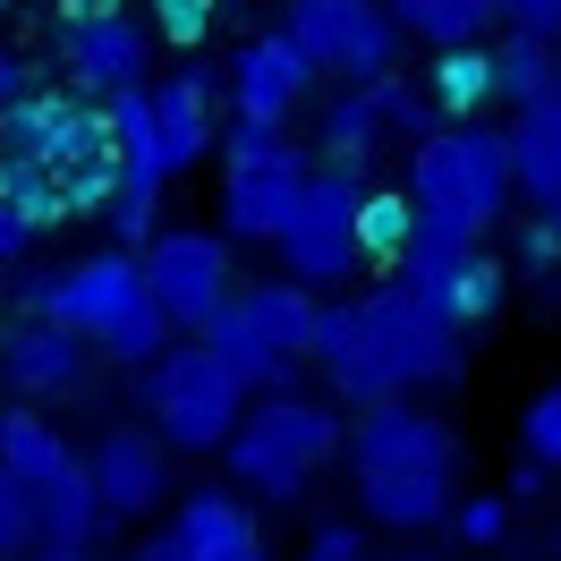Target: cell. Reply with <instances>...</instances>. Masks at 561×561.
<instances>
[{
    "label": "cell",
    "instance_id": "cell-1",
    "mask_svg": "<svg viewBox=\"0 0 561 561\" xmlns=\"http://www.w3.org/2000/svg\"><path fill=\"white\" fill-rule=\"evenodd\" d=\"M323 383L375 409V400H409V391H451L468 375V323H443L417 307L409 280L366 289L350 307H323V341H316Z\"/></svg>",
    "mask_w": 561,
    "mask_h": 561
},
{
    "label": "cell",
    "instance_id": "cell-2",
    "mask_svg": "<svg viewBox=\"0 0 561 561\" xmlns=\"http://www.w3.org/2000/svg\"><path fill=\"white\" fill-rule=\"evenodd\" d=\"M350 485H357V511L375 527H400V536L451 519L459 434L434 409L375 400V409H357V434H350Z\"/></svg>",
    "mask_w": 561,
    "mask_h": 561
},
{
    "label": "cell",
    "instance_id": "cell-3",
    "mask_svg": "<svg viewBox=\"0 0 561 561\" xmlns=\"http://www.w3.org/2000/svg\"><path fill=\"white\" fill-rule=\"evenodd\" d=\"M103 485L94 459H77L60 434L26 409L0 417V553H60V545H94L103 527Z\"/></svg>",
    "mask_w": 561,
    "mask_h": 561
},
{
    "label": "cell",
    "instance_id": "cell-4",
    "mask_svg": "<svg viewBox=\"0 0 561 561\" xmlns=\"http://www.w3.org/2000/svg\"><path fill=\"white\" fill-rule=\"evenodd\" d=\"M18 289L35 298L43 316L77 323V332L103 357H119V366H153V357L171 350L179 316L162 307V289H153V273H145L137 255H85L69 273H26Z\"/></svg>",
    "mask_w": 561,
    "mask_h": 561
},
{
    "label": "cell",
    "instance_id": "cell-5",
    "mask_svg": "<svg viewBox=\"0 0 561 561\" xmlns=\"http://www.w3.org/2000/svg\"><path fill=\"white\" fill-rule=\"evenodd\" d=\"M409 187H417L425 221L485 239L493 221H502V205L519 196L511 128H434V137H417V153H409Z\"/></svg>",
    "mask_w": 561,
    "mask_h": 561
},
{
    "label": "cell",
    "instance_id": "cell-6",
    "mask_svg": "<svg viewBox=\"0 0 561 561\" xmlns=\"http://www.w3.org/2000/svg\"><path fill=\"white\" fill-rule=\"evenodd\" d=\"M332 451H341V417L323 400H298V391H273L264 409H247L239 434L221 443L230 477L247 493H264V502H298Z\"/></svg>",
    "mask_w": 561,
    "mask_h": 561
},
{
    "label": "cell",
    "instance_id": "cell-7",
    "mask_svg": "<svg viewBox=\"0 0 561 561\" xmlns=\"http://www.w3.org/2000/svg\"><path fill=\"white\" fill-rule=\"evenodd\" d=\"M145 409L171 434V451H221L247 417V375H230V357L196 332L187 350H162L145 366Z\"/></svg>",
    "mask_w": 561,
    "mask_h": 561
},
{
    "label": "cell",
    "instance_id": "cell-8",
    "mask_svg": "<svg viewBox=\"0 0 561 561\" xmlns=\"http://www.w3.org/2000/svg\"><path fill=\"white\" fill-rule=\"evenodd\" d=\"M307 153L289 145V128L273 119H239L230 145H221V221L230 239H280V221L307 196Z\"/></svg>",
    "mask_w": 561,
    "mask_h": 561
},
{
    "label": "cell",
    "instance_id": "cell-9",
    "mask_svg": "<svg viewBox=\"0 0 561 561\" xmlns=\"http://www.w3.org/2000/svg\"><path fill=\"white\" fill-rule=\"evenodd\" d=\"M357 213H366V171H341V162H323L316 179H307V196H298V213L280 221V264L298 280H350L357 264H366V247H357Z\"/></svg>",
    "mask_w": 561,
    "mask_h": 561
},
{
    "label": "cell",
    "instance_id": "cell-10",
    "mask_svg": "<svg viewBox=\"0 0 561 561\" xmlns=\"http://www.w3.org/2000/svg\"><path fill=\"white\" fill-rule=\"evenodd\" d=\"M289 35L332 77H383L409 26L391 18V0H289Z\"/></svg>",
    "mask_w": 561,
    "mask_h": 561
},
{
    "label": "cell",
    "instance_id": "cell-11",
    "mask_svg": "<svg viewBox=\"0 0 561 561\" xmlns=\"http://www.w3.org/2000/svg\"><path fill=\"white\" fill-rule=\"evenodd\" d=\"M111 111V137H119V196H111V230L119 239H153V205H162V187H171L179 153L162 137V119H153V94L128 85V94H103Z\"/></svg>",
    "mask_w": 561,
    "mask_h": 561
},
{
    "label": "cell",
    "instance_id": "cell-12",
    "mask_svg": "<svg viewBox=\"0 0 561 561\" xmlns=\"http://www.w3.org/2000/svg\"><path fill=\"white\" fill-rule=\"evenodd\" d=\"M145 273H153L162 307H171L187 332H205V323L239 298V280H230V239H213V230H162L153 255H145Z\"/></svg>",
    "mask_w": 561,
    "mask_h": 561
},
{
    "label": "cell",
    "instance_id": "cell-13",
    "mask_svg": "<svg viewBox=\"0 0 561 561\" xmlns=\"http://www.w3.org/2000/svg\"><path fill=\"white\" fill-rule=\"evenodd\" d=\"M60 69L85 85V94H128L145 85V60H153V35H145L128 9H94V18H77L60 9Z\"/></svg>",
    "mask_w": 561,
    "mask_h": 561
},
{
    "label": "cell",
    "instance_id": "cell-14",
    "mask_svg": "<svg viewBox=\"0 0 561 561\" xmlns=\"http://www.w3.org/2000/svg\"><path fill=\"white\" fill-rule=\"evenodd\" d=\"M111 111L77 103V94H51V85H35L26 103H9V153H43V162H60V171H77V162H94V153H111Z\"/></svg>",
    "mask_w": 561,
    "mask_h": 561
},
{
    "label": "cell",
    "instance_id": "cell-15",
    "mask_svg": "<svg viewBox=\"0 0 561 561\" xmlns=\"http://www.w3.org/2000/svg\"><path fill=\"white\" fill-rule=\"evenodd\" d=\"M94 485H103V511L111 519H145L162 493H171V434L153 425H103L94 434Z\"/></svg>",
    "mask_w": 561,
    "mask_h": 561
},
{
    "label": "cell",
    "instance_id": "cell-16",
    "mask_svg": "<svg viewBox=\"0 0 561 561\" xmlns=\"http://www.w3.org/2000/svg\"><path fill=\"white\" fill-rule=\"evenodd\" d=\"M316 60H307V43L289 35H255L230 60V103H239V119H273V128H289V111L307 103V85H316Z\"/></svg>",
    "mask_w": 561,
    "mask_h": 561
},
{
    "label": "cell",
    "instance_id": "cell-17",
    "mask_svg": "<svg viewBox=\"0 0 561 561\" xmlns=\"http://www.w3.org/2000/svg\"><path fill=\"white\" fill-rule=\"evenodd\" d=\"M85 332L60 316H43V323H18L9 332V350H0V375H9V391H26V400H43V391H77L85 383Z\"/></svg>",
    "mask_w": 561,
    "mask_h": 561
},
{
    "label": "cell",
    "instance_id": "cell-18",
    "mask_svg": "<svg viewBox=\"0 0 561 561\" xmlns=\"http://www.w3.org/2000/svg\"><path fill=\"white\" fill-rule=\"evenodd\" d=\"M179 553L187 561H273L264 553V536H255V511H247L239 493H221V485H196L187 502H179Z\"/></svg>",
    "mask_w": 561,
    "mask_h": 561
},
{
    "label": "cell",
    "instance_id": "cell-19",
    "mask_svg": "<svg viewBox=\"0 0 561 561\" xmlns=\"http://www.w3.org/2000/svg\"><path fill=\"white\" fill-rule=\"evenodd\" d=\"M239 307L255 323H264V341H273L289 366L298 357H316L323 341V307H316V280H298V273H280V280H255V289H239Z\"/></svg>",
    "mask_w": 561,
    "mask_h": 561
},
{
    "label": "cell",
    "instance_id": "cell-20",
    "mask_svg": "<svg viewBox=\"0 0 561 561\" xmlns=\"http://www.w3.org/2000/svg\"><path fill=\"white\" fill-rule=\"evenodd\" d=\"M511 153H519V196L527 205H561V85L536 94V103H519Z\"/></svg>",
    "mask_w": 561,
    "mask_h": 561
},
{
    "label": "cell",
    "instance_id": "cell-21",
    "mask_svg": "<svg viewBox=\"0 0 561 561\" xmlns=\"http://www.w3.org/2000/svg\"><path fill=\"white\" fill-rule=\"evenodd\" d=\"M383 128H391V111H383V85H375V77H357L350 94L323 103V153H332L341 171H366L375 145H383Z\"/></svg>",
    "mask_w": 561,
    "mask_h": 561
},
{
    "label": "cell",
    "instance_id": "cell-22",
    "mask_svg": "<svg viewBox=\"0 0 561 561\" xmlns=\"http://www.w3.org/2000/svg\"><path fill=\"white\" fill-rule=\"evenodd\" d=\"M417 230H425L417 187H366L357 247H366V264H375V273H400V264H409V247H417Z\"/></svg>",
    "mask_w": 561,
    "mask_h": 561
},
{
    "label": "cell",
    "instance_id": "cell-23",
    "mask_svg": "<svg viewBox=\"0 0 561 561\" xmlns=\"http://www.w3.org/2000/svg\"><path fill=\"white\" fill-rule=\"evenodd\" d=\"M153 119H162V137H171L179 171H187L196 153H213V77L179 69L171 85H153Z\"/></svg>",
    "mask_w": 561,
    "mask_h": 561
},
{
    "label": "cell",
    "instance_id": "cell-24",
    "mask_svg": "<svg viewBox=\"0 0 561 561\" xmlns=\"http://www.w3.org/2000/svg\"><path fill=\"white\" fill-rule=\"evenodd\" d=\"M0 213H18V221L51 230L60 213H77L69 171H60V162H43V153H9V179H0Z\"/></svg>",
    "mask_w": 561,
    "mask_h": 561
},
{
    "label": "cell",
    "instance_id": "cell-25",
    "mask_svg": "<svg viewBox=\"0 0 561 561\" xmlns=\"http://www.w3.org/2000/svg\"><path fill=\"white\" fill-rule=\"evenodd\" d=\"M425 85H434V103L451 111V119H468L477 103L502 94V60H493L485 43H451V51H434V77H425Z\"/></svg>",
    "mask_w": 561,
    "mask_h": 561
},
{
    "label": "cell",
    "instance_id": "cell-26",
    "mask_svg": "<svg viewBox=\"0 0 561 561\" xmlns=\"http://www.w3.org/2000/svg\"><path fill=\"white\" fill-rule=\"evenodd\" d=\"M205 341L221 357H230V375H247V391H264V383H280V375H289V357L273 350V341H264V323L247 316L239 298H230V307H221V316L205 323Z\"/></svg>",
    "mask_w": 561,
    "mask_h": 561
},
{
    "label": "cell",
    "instance_id": "cell-27",
    "mask_svg": "<svg viewBox=\"0 0 561 561\" xmlns=\"http://www.w3.org/2000/svg\"><path fill=\"white\" fill-rule=\"evenodd\" d=\"M391 18L417 43L451 51V43H485V26L502 18V0H391Z\"/></svg>",
    "mask_w": 561,
    "mask_h": 561
},
{
    "label": "cell",
    "instance_id": "cell-28",
    "mask_svg": "<svg viewBox=\"0 0 561 561\" xmlns=\"http://www.w3.org/2000/svg\"><path fill=\"white\" fill-rule=\"evenodd\" d=\"M493 60H502V103H536V94H553V85H561L553 35H527V26H511V43H493Z\"/></svg>",
    "mask_w": 561,
    "mask_h": 561
},
{
    "label": "cell",
    "instance_id": "cell-29",
    "mask_svg": "<svg viewBox=\"0 0 561 561\" xmlns=\"http://www.w3.org/2000/svg\"><path fill=\"white\" fill-rule=\"evenodd\" d=\"M425 316H443V323H485L493 307H502V264H485V255H468L443 289H425L417 298Z\"/></svg>",
    "mask_w": 561,
    "mask_h": 561
},
{
    "label": "cell",
    "instance_id": "cell-30",
    "mask_svg": "<svg viewBox=\"0 0 561 561\" xmlns=\"http://www.w3.org/2000/svg\"><path fill=\"white\" fill-rule=\"evenodd\" d=\"M519 443H527L536 459H545V468H561V383H545L536 400H527V417H519Z\"/></svg>",
    "mask_w": 561,
    "mask_h": 561
},
{
    "label": "cell",
    "instance_id": "cell-31",
    "mask_svg": "<svg viewBox=\"0 0 561 561\" xmlns=\"http://www.w3.org/2000/svg\"><path fill=\"white\" fill-rule=\"evenodd\" d=\"M502 536H511V502H502V493H468V502H459V545L493 553Z\"/></svg>",
    "mask_w": 561,
    "mask_h": 561
},
{
    "label": "cell",
    "instance_id": "cell-32",
    "mask_svg": "<svg viewBox=\"0 0 561 561\" xmlns=\"http://www.w3.org/2000/svg\"><path fill=\"white\" fill-rule=\"evenodd\" d=\"M213 18H221V0H153V26H162V43H205Z\"/></svg>",
    "mask_w": 561,
    "mask_h": 561
},
{
    "label": "cell",
    "instance_id": "cell-33",
    "mask_svg": "<svg viewBox=\"0 0 561 561\" xmlns=\"http://www.w3.org/2000/svg\"><path fill=\"white\" fill-rule=\"evenodd\" d=\"M519 264H536V273H545V264H561V221L545 205H536V221H519Z\"/></svg>",
    "mask_w": 561,
    "mask_h": 561
},
{
    "label": "cell",
    "instance_id": "cell-34",
    "mask_svg": "<svg viewBox=\"0 0 561 561\" xmlns=\"http://www.w3.org/2000/svg\"><path fill=\"white\" fill-rule=\"evenodd\" d=\"M307 561H366V545H357V527H350V519H332V527H316Z\"/></svg>",
    "mask_w": 561,
    "mask_h": 561
},
{
    "label": "cell",
    "instance_id": "cell-35",
    "mask_svg": "<svg viewBox=\"0 0 561 561\" xmlns=\"http://www.w3.org/2000/svg\"><path fill=\"white\" fill-rule=\"evenodd\" d=\"M502 18L527 35H561V0H502Z\"/></svg>",
    "mask_w": 561,
    "mask_h": 561
},
{
    "label": "cell",
    "instance_id": "cell-36",
    "mask_svg": "<svg viewBox=\"0 0 561 561\" xmlns=\"http://www.w3.org/2000/svg\"><path fill=\"white\" fill-rule=\"evenodd\" d=\"M35 239H43L35 221H18V213H0V255H9V264H18V255H26Z\"/></svg>",
    "mask_w": 561,
    "mask_h": 561
},
{
    "label": "cell",
    "instance_id": "cell-37",
    "mask_svg": "<svg viewBox=\"0 0 561 561\" xmlns=\"http://www.w3.org/2000/svg\"><path fill=\"white\" fill-rule=\"evenodd\" d=\"M0 94L26 103V94H35V69H26V60H0Z\"/></svg>",
    "mask_w": 561,
    "mask_h": 561
},
{
    "label": "cell",
    "instance_id": "cell-38",
    "mask_svg": "<svg viewBox=\"0 0 561 561\" xmlns=\"http://www.w3.org/2000/svg\"><path fill=\"white\" fill-rule=\"evenodd\" d=\"M128 561H187V553H179V536H153V545H137Z\"/></svg>",
    "mask_w": 561,
    "mask_h": 561
},
{
    "label": "cell",
    "instance_id": "cell-39",
    "mask_svg": "<svg viewBox=\"0 0 561 561\" xmlns=\"http://www.w3.org/2000/svg\"><path fill=\"white\" fill-rule=\"evenodd\" d=\"M60 9H77V18H94V9H128V0H60Z\"/></svg>",
    "mask_w": 561,
    "mask_h": 561
},
{
    "label": "cell",
    "instance_id": "cell-40",
    "mask_svg": "<svg viewBox=\"0 0 561 561\" xmlns=\"http://www.w3.org/2000/svg\"><path fill=\"white\" fill-rule=\"evenodd\" d=\"M77 553H85V545H60V553H35V561H77Z\"/></svg>",
    "mask_w": 561,
    "mask_h": 561
},
{
    "label": "cell",
    "instance_id": "cell-41",
    "mask_svg": "<svg viewBox=\"0 0 561 561\" xmlns=\"http://www.w3.org/2000/svg\"><path fill=\"white\" fill-rule=\"evenodd\" d=\"M400 561H425V553H400Z\"/></svg>",
    "mask_w": 561,
    "mask_h": 561
}]
</instances>
